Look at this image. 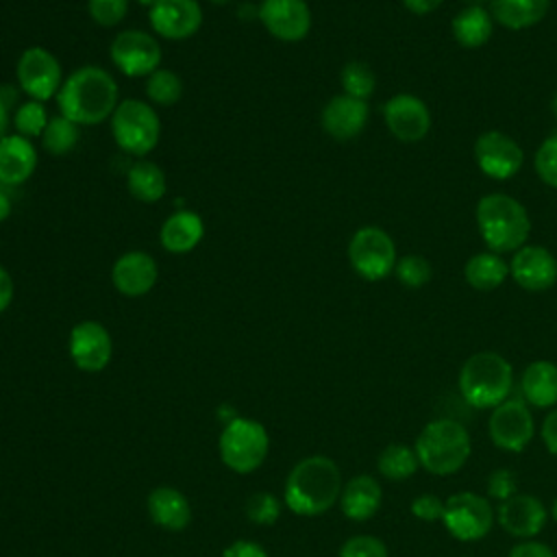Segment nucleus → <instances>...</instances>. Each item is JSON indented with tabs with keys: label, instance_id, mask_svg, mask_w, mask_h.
Listing matches in <instances>:
<instances>
[{
	"label": "nucleus",
	"instance_id": "nucleus-53",
	"mask_svg": "<svg viewBox=\"0 0 557 557\" xmlns=\"http://www.w3.org/2000/svg\"><path fill=\"white\" fill-rule=\"evenodd\" d=\"M550 516H553V520L557 522V496H555V500H553V505H550Z\"/></svg>",
	"mask_w": 557,
	"mask_h": 557
},
{
	"label": "nucleus",
	"instance_id": "nucleus-15",
	"mask_svg": "<svg viewBox=\"0 0 557 557\" xmlns=\"http://www.w3.org/2000/svg\"><path fill=\"white\" fill-rule=\"evenodd\" d=\"M387 131L405 144L420 141L431 131V111L426 102L413 94H396L383 104Z\"/></svg>",
	"mask_w": 557,
	"mask_h": 557
},
{
	"label": "nucleus",
	"instance_id": "nucleus-36",
	"mask_svg": "<svg viewBox=\"0 0 557 557\" xmlns=\"http://www.w3.org/2000/svg\"><path fill=\"white\" fill-rule=\"evenodd\" d=\"M394 276L398 278L400 285H405L407 289H420L424 287L431 276H433V265L426 257L418 255V252H411V255H403L398 261H396V268H394Z\"/></svg>",
	"mask_w": 557,
	"mask_h": 557
},
{
	"label": "nucleus",
	"instance_id": "nucleus-54",
	"mask_svg": "<svg viewBox=\"0 0 557 557\" xmlns=\"http://www.w3.org/2000/svg\"><path fill=\"white\" fill-rule=\"evenodd\" d=\"M463 2H468V4H481V7H483V2H490V0H463Z\"/></svg>",
	"mask_w": 557,
	"mask_h": 557
},
{
	"label": "nucleus",
	"instance_id": "nucleus-21",
	"mask_svg": "<svg viewBox=\"0 0 557 557\" xmlns=\"http://www.w3.org/2000/svg\"><path fill=\"white\" fill-rule=\"evenodd\" d=\"M159 278L157 261L144 250H128L120 255L111 268L113 287L128 298L148 294Z\"/></svg>",
	"mask_w": 557,
	"mask_h": 557
},
{
	"label": "nucleus",
	"instance_id": "nucleus-17",
	"mask_svg": "<svg viewBox=\"0 0 557 557\" xmlns=\"http://www.w3.org/2000/svg\"><path fill=\"white\" fill-rule=\"evenodd\" d=\"M202 9L198 0H159L148 9L152 30L170 41L189 39L202 26Z\"/></svg>",
	"mask_w": 557,
	"mask_h": 557
},
{
	"label": "nucleus",
	"instance_id": "nucleus-44",
	"mask_svg": "<svg viewBox=\"0 0 557 557\" xmlns=\"http://www.w3.org/2000/svg\"><path fill=\"white\" fill-rule=\"evenodd\" d=\"M507 557H555V553L550 550V546L535 542V540H522L518 542Z\"/></svg>",
	"mask_w": 557,
	"mask_h": 557
},
{
	"label": "nucleus",
	"instance_id": "nucleus-41",
	"mask_svg": "<svg viewBox=\"0 0 557 557\" xmlns=\"http://www.w3.org/2000/svg\"><path fill=\"white\" fill-rule=\"evenodd\" d=\"M485 485H487V494L492 498H496L498 503H503V500L511 498L513 494H518L516 492L518 490V479H516L513 470H509V468L492 470L487 481H485Z\"/></svg>",
	"mask_w": 557,
	"mask_h": 557
},
{
	"label": "nucleus",
	"instance_id": "nucleus-14",
	"mask_svg": "<svg viewBox=\"0 0 557 557\" xmlns=\"http://www.w3.org/2000/svg\"><path fill=\"white\" fill-rule=\"evenodd\" d=\"M261 26L278 41H302L311 30V9L307 0H261L257 7Z\"/></svg>",
	"mask_w": 557,
	"mask_h": 557
},
{
	"label": "nucleus",
	"instance_id": "nucleus-29",
	"mask_svg": "<svg viewBox=\"0 0 557 557\" xmlns=\"http://www.w3.org/2000/svg\"><path fill=\"white\" fill-rule=\"evenodd\" d=\"M509 276V263L496 252H476L463 265V278L476 292H492Z\"/></svg>",
	"mask_w": 557,
	"mask_h": 557
},
{
	"label": "nucleus",
	"instance_id": "nucleus-30",
	"mask_svg": "<svg viewBox=\"0 0 557 557\" xmlns=\"http://www.w3.org/2000/svg\"><path fill=\"white\" fill-rule=\"evenodd\" d=\"M126 187L139 202L154 205L165 196L168 183H165L163 170L157 163L139 159L137 163L131 165L126 174Z\"/></svg>",
	"mask_w": 557,
	"mask_h": 557
},
{
	"label": "nucleus",
	"instance_id": "nucleus-28",
	"mask_svg": "<svg viewBox=\"0 0 557 557\" xmlns=\"http://www.w3.org/2000/svg\"><path fill=\"white\" fill-rule=\"evenodd\" d=\"M453 37L463 48H481L494 33V17L481 4L463 7L450 22Z\"/></svg>",
	"mask_w": 557,
	"mask_h": 557
},
{
	"label": "nucleus",
	"instance_id": "nucleus-20",
	"mask_svg": "<svg viewBox=\"0 0 557 557\" xmlns=\"http://www.w3.org/2000/svg\"><path fill=\"white\" fill-rule=\"evenodd\" d=\"M368 117H370L368 100H359V98H352L346 94L333 96L320 113L324 133L339 141L361 135V131L368 124Z\"/></svg>",
	"mask_w": 557,
	"mask_h": 557
},
{
	"label": "nucleus",
	"instance_id": "nucleus-1",
	"mask_svg": "<svg viewBox=\"0 0 557 557\" xmlns=\"http://www.w3.org/2000/svg\"><path fill=\"white\" fill-rule=\"evenodd\" d=\"M120 104V91L115 78L98 65H83L65 76L59 94V113L76 122L78 126L100 124L111 120Z\"/></svg>",
	"mask_w": 557,
	"mask_h": 557
},
{
	"label": "nucleus",
	"instance_id": "nucleus-24",
	"mask_svg": "<svg viewBox=\"0 0 557 557\" xmlns=\"http://www.w3.org/2000/svg\"><path fill=\"white\" fill-rule=\"evenodd\" d=\"M205 237V222L202 218L191 209H178L165 222L159 231L161 246L172 255H185L191 252Z\"/></svg>",
	"mask_w": 557,
	"mask_h": 557
},
{
	"label": "nucleus",
	"instance_id": "nucleus-33",
	"mask_svg": "<svg viewBox=\"0 0 557 557\" xmlns=\"http://www.w3.org/2000/svg\"><path fill=\"white\" fill-rule=\"evenodd\" d=\"M146 96L154 104L170 107L181 100L183 81L176 72L168 70V67H159L150 76H146Z\"/></svg>",
	"mask_w": 557,
	"mask_h": 557
},
{
	"label": "nucleus",
	"instance_id": "nucleus-8",
	"mask_svg": "<svg viewBox=\"0 0 557 557\" xmlns=\"http://www.w3.org/2000/svg\"><path fill=\"white\" fill-rule=\"evenodd\" d=\"M398 255L387 231L379 226H361L348 242V263L363 281H381L394 274Z\"/></svg>",
	"mask_w": 557,
	"mask_h": 557
},
{
	"label": "nucleus",
	"instance_id": "nucleus-48",
	"mask_svg": "<svg viewBox=\"0 0 557 557\" xmlns=\"http://www.w3.org/2000/svg\"><path fill=\"white\" fill-rule=\"evenodd\" d=\"M17 94H20L17 87H13V85H0V100H2L9 109L15 104Z\"/></svg>",
	"mask_w": 557,
	"mask_h": 557
},
{
	"label": "nucleus",
	"instance_id": "nucleus-45",
	"mask_svg": "<svg viewBox=\"0 0 557 557\" xmlns=\"http://www.w3.org/2000/svg\"><path fill=\"white\" fill-rule=\"evenodd\" d=\"M542 442L546 450L557 457V409H553L542 422Z\"/></svg>",
	"mask_w": 557,
	"mask_h": 557
},
{
	"label": "nucleus",
	"instance_id": "nucleus-40",
	"mask_svg": "<svg viewBox=\"0 0 557 557\" xmlns=\"http://www.w3.org/2000/svg\"><path fill=\"white\" fill-rule=\"evenodd\" d=\"M339 557H387V546L376 535H352L342 544Z\"/></svg>",
	"mask_w": 557,
	"mask_h": 557
},
{
	"label": "nucleus",
	"instance_id": "nucleus-31",
	"mask_svg": "<svg viewBox=\"0 0 557 557\" xmlns=\"http://www.w3.org/2000/svg\"><path fill=\"white\" fill-rule=\"evenodd\" d=\"M376 468L389 481H405L416 474V470L420 468V461H418L416 448L407 444H389L379 453Z\"/></svg>",
	"mask_w": 557,
	"mask_h": 557
},
{
	"label": "nucleus",
	"instance_id": "nucleus-46",
	"mask_svg": "<svg viewBox=\"0 0 557 557\" xmlns=\"http://www.w3.org/2000/svg\"><path fill=\"white\" fill-rule=\"evenodd\" d=\"M13 292H15V287H13L11 274L4 265H0V313L9 309V305L13 300Z\"/></svg>",
	"mask_w": 557,
	"mask_h": 557
},
{
	"label": "nucleus",
	"instance_id": "nucleus-32",
	"mask_svg": "<svg viewBox=\"0 0 557 557\" xmlns=\"http://www.w3.org/2000/svg\"><path fill=\"white\" fill-rule=\"evenodd\" d=\"M78 137H81V126L59 113L48 120V124L41 133V144H44L46 152L61 157V154H67L74 150V146L78 144Z\"/></svg>",
	"mask_w": 557,
	"mask_h": 557
},
{
	"label": "nucleus",
	"instance_id": "nucleus-35",
	"mask_svg": "<svg viewBox=\"0 0 557 557\" xmlns=\"http://www.w3.org/2000/svg\"><path fill=\"white\" fill-rule=\"evenodd\" d=\"M48 120H50V117H48V111H46L44 102L30 100V98H28L26 102H22V104L15 109L13 117H11L15 133L22 135V137H28V139L41 137V133H44Z\"/></svg>",
	"mask_w": 557,
	"mask_h": 557
},
{
	"label": "nucleus",
	"instance_id": "nucleus-11",
	"mask_svg": "<svg viewBox=\"0 0 557 557\" xmlns=\"http://www.w3.org/2000/svg\"><path fill=\"white\" fill-rule=\"evenodd\" d=\"M109 57L124 76L141 78L159 70L163 50H161V44L150 33L139 28H128V30H120L113 37L109 46Z\"/></svg>",
	"mask_w": 557,
	"mask_h": 557
},
{
	"label": "nucleus",
	"instance_id": "nucleus-13",
	"mask_svg": "<svg viewBox=\"0 0 557 557\" xmlns=\"http://www.w3.org/2000/svg\"><path fill=\"white\" fill-rule=\"evenodd\" d=\"M474 161L485 176L507 181L520 172L524 152L518 141L503 131H485L474 141Z\"/></svg>",
	"mask_w": 557,
	"mask_h": 557
},
{
	"label": "nucleus",
	"instance_id": "nucleus-22",
	"mask_svg": "<svg viewBox=\"0 0 557 557\" xmlns=\"http://www.w3.org/2000/svg\"><path fill=\"white\" fill-rule=\"evenodd\" d=\"M37 168V150L28 137L9 133L0 141V185L15 187L26 183Z\"/></svg>",
	"mask_w": 557,
	"mask_h": 557
},
{
	"label": "nucleus",
	"instance_id": "nucleus-50",
	"mask_svg": "<svg viewBox=\"0 0 557 557\" xmlns=\"http://www.w3.org/2000/svg\"><path fill=\"white\" fill-rule=\"evenodd\" d=\"M13 211V205H11V198L9 194L4 191V185H0V222H4Z\"/></svg>",
	"mask_w": 557,
	"mask_h": 557
},
{
	"label": "nucleus",
	"instance_id": "nucleus-47",
	"mask_svg": "<svg viewBox=\"0 0 557 557\" xmlns=\"http://www.w3.org/2000/svg\"><path fill=\"white\" fill-rule=\"evenodd\" d=\"M444 0H403V4L413 13V15H429L440 9Z\"/></svg>",
	"mask_w": 557,
	"mask_h": 557
},
{
	"label": "nucleus",
	"instance_id": "nucleus-10",
	"mask_svg": "<svg viewBox=\"0 0 557 557\" xmlns=\"http://www.w3.org/2000/svg\"><path fill=\"white\" fill-rule=\"evenodd\" d=\"M15 78L20 91H24L30 100L46 102L57 98L65 76L61 61L41 46L26 48L15 65Z\"/></svg>",
	"mask_w": 557,
	"mask_h": 557
},
{
	"label": "nucleus",
	"instance_id": "nucleus-39",
	"mask_svg": "<svg viewBox=\"0 0 557 557\" xmlns=\"http://www.w3.org/2000/svg\"><path fill=\"white\" fill-rule=\"evenodd\" d=\"M246 516L257 524H274L281 516V503L268 492H257L246 500Z\"/></svg>",
	"mask_w": 557,
	"mask_h": 557
},
{
	"label": "nucleus",
	"instance_id": "nucleus-3",
	"mask_svg": "<svg viewBox=\"0 0 557 557\" xmlns=\"http://www.w3.org/2000/svg\"><path fill=\"white\" fill-rule=\"evenodd\" d=\"M476 226L487 250L503 255L522 248L531 233L527 209L509 194L492 191L476 202Z\"/></svg>",
	"mask_w": 557,
	"mask_h": 557
},
{
	"label": "nucleus",
	"instance_id": "nucleus-6",
	"mask_svg": "<svg viewBox=\"0 0 557 557\" xmlns=\"http://www.w3.org/2000/svg\"><path fill=\"white\" fill-rule=\"evenodd\" d=\"M111 135L120 150L133 157H146L161 139V120L157 111L137 98L122 100L111 115Z\"/></svg>",
	"mask_w": 557,
	"mask_h": 557
},
{
	"label": "nucleus",
	"instance_id": "nucleus-49",
	"mask_svg": "<svg viewBox=\"0 0 557 557\" xmlns=\"http://www.w3.org/2000/svg\"><path fill=\"white\" fill-rule=\"evenodd\" d=\"M9 122H11V109L0 100V141L9 135Z\"/></svg>",
	"mask_w": 557,
	"mask_h": 557
},
{
	"label": "nucleus",
	"instance_id": "nucleus-34",
	"mask_svg": "<svg viewBox=\"0 0 557 557\" xmlns=\"http://www.w3.org/2000/svg\"><path fill=\"white\" fill-rule=\"evenodd\" d=\"M339 83L346 96L368 100L376 89V76L363 61H348L339 72Z\"/></svg>",
	"mask_w": 557,
	"mask_h": 557
},
{
	"label": "nucleus",
	"instance_id": "nucleus-12",
	"mask_svg": "<svg viewBox=\"0 0 557 557\" xmlns=\"http://www.w3.org/2000/svg\"><path fill=\"white\" fill-rule=\"evenodd\" d=\"M487 431L494 446L507 453H520L535 435V420L524 400L507 398L492 409Z\"/></svg>",
	"mask_w": 557,
	"mask_h": 557
},
{
	"label": "nucleus",
	"instance_id": "nucleus-55",
	"mask_svg": "<svg viewBox=\"0 0 557 557\" xmlns=\"http://www.w3.org/2000/svg\"><path fill=\"white\" fill-rule=\"evenodd\" d=\"M211 4H226V2H231V0H209Z\"/></svg>",
	"mask_w": 557,
	"mask_h": 557
},
{
	"label": "nucleus",
	"instance_id": "nucleus-51",
	"mask_svg": "<svg viewBox=\"0 0 557 557\" xmlns=\"http://www.w3.org/2000/svg\"><path fill=\"white\" fill-rule=\"evenodd\" d=\"M139 7H144V9H152L159 0H135Z\"/></svg>",
	"mask_w": 557,
	"mask_h": 557
},
{
	"label": "nucleus",
	"instance_id": "nucleus-38",
	"mask_svg": "<svg viewBox=\"0 0 557 557\" xmlns=\"http://www.w3.org/2000/svg\"><path fill=\"white\" fill-rule=\"evenodd\" d=\"M87 13L98 26L111 28L126 17L128 0H87Z\"/></svg>",
	"mask_w": 557,
	"mask_h": 557
},
{
	"label": "nucleus",
	"instance_id": "nucleus-37",
	"mask_svg": "<svg viewBox=\"0 0 557 557\" xmlns=\"http://www.w3.org/2000/svg\"><path fill=\"white\" fill-rule=\"evenodd\" d=\"M533 165H535L537 176H540L548 187H555V189H557V131L550 133V135L540 144V148L535 150V157H533Z\"/></svg>",
	"mask_w": 557,
	"mask_h": 557
},
{
	"label": "nucleus",
	"instance_id": "nucleus-52",
	"mask_svg": "<svg viewBox=\"0 0 557 557\" xmlns=\"http://www.w3.org/2000/svg\"><path fill=\"white\" fill-rule=\"evenodd\" d=\"M550 111H553V115H555V120H557V91L553 94V100H550Z\"/></svg>",
	"mask_w": 557,
	"mask_h": 557
},
{
	"label": "nucleus",
	"instance_id": "nucleus-18",
	"mask_svg": "<svg viewBox=\"0 0 557 557\" xmlns=\"http://www.w3.org/2000/svg\"><path fill=\"white\" fill-rule=\"evenodd\" d=\"M509 274L527 292H546L557 283V259L544 246L524 244L511 255Z\"/></svg>",
	"mask_w": 557,
	"mask_h": 557
},
{
	"label": "nucleus",
	"instance_id": "nucleus-25",
	"mask_svg": "<svg viewBox=\"0 0 557 557\" xmlns=\"http://www.w3.org/2000/svg\"><path fill=\"white\" fill-rule=\"evenodd\" d=\"M148 516L165 531H183L191 522V507L183 492L159 485L148 494Z\"/></svg>",
	"mask_w": 557,
	"mask_h": 557
},
{
	"label": "nucleus",
	"instance_id": "nucleus-42",
	"mask_svg": "<svg viewBox=\"0 0 557 557\" xmlns=\"http://www.w3.org/2000/svg\"><path fill=\"white\" fill-rule=\"evenodd\" d=\"M409 509L413 518L422 522H435V520H442L444 516V500L435 494H420L411 500Z\"/></svg>",
	"mask_w": 557,
	"mask_h": 557
},
{
	"label": "nucleus",
	"instance_id": "nucleus-26",
	"mask_svg": "<svg viewBox=\"0 0 557 557\" xmlns=\"http://www.w3.org/2000/svg\"><path fill=\"white\" fill-rule=\"evenodd\" d=\"M520 392L524 403L537 409L557 405V363L548 359L531 361L520 379Z\"/></svg>",
	"mask_w": 557,
	"mask_h": 557
},
{
	"label": "nucleus",
	"instance_id": "nucleus-2",
	"mask_svg": "<svg viewBox=\"0 0 557 557\" xmlns=\"http://www.w3.org/2000/svg\"><path fill=\"white\" fill-rule=\"evenodd\" d=\"M342 472L324 455L300 459L285 481V505L298 516H320L329 511L342 494Z\"/></svg>",
	"mask_w": 557,
	"mask_h": 557
},
{
	"label": "nucleus",
	"instance_id": "nucleus-4",
	"mask_svg": "<svg viewBox=\"0 0 557 557\" xmlns=\"http://www.w3.org/2000/svg\"><path fill=\"white\" fill-rule=\"evenodd\" d=\"M413 448L420 468L435 476H448L466 466L472 453V442L461 422L453 418H437L424 424Z\"/></svg>",
	"mask_w": 557,
	"mask_h": 557
},
{
	"label": "nucleus",
	"instance_id": "nucleus-19",
	"mask_svg": "<svg viewBox=\"0 0 557 557\" xmlns=\"http://www.w3.org/2000/svg\"><path fill=\"white\" fill-rule=\"evenodd\" d=\"M548 511L544 503L533 494H513L498 503L496 522L518 540H531L546 527Z\"/></svg>",
	"mask_w": 557,
	"mask_h": 557
},
{
	"label": "nucleus",
	"instance_id": "nucleus-16",
	"mask_svg": "<svg viewBox=\"0 0 557 557\" xmlns=\"http://www.w3.org/2000/svg\"><path fill=\"white\" fill-rule=\"evenodd\" d=\"M70 357L83 372H100L113 357V339L96 320H83L70 331Z\"/></svg>",
	"mask_w": 557,
	"mask_h": 557
},
{
	"label": "nucleus",
	"instance_id": "nucleus-9",
	"mask_svg": "<svg viewBox=\"0 0 557 557\" xmlns=\"http://www.w3.org/2000/svg\"><path fill=\"white\" fill-rule=\"evenodd\" d=\"M496 520L490 500L474 492H457L444 500L442 522L459 542L483 540Z\"/></svg>",
	"mask_w": 557,
	"mask_h": 557
},
{
	"label": "nucleus",
	"instance_id": "nucleus-23",
	"mask_svg": "<svg viewBox=\"0 0 557 557\" xmlns=\"http://www.w3.org/2000/svg\"><path fill=\"white\" fill-rule=\"evenodd\" d=\"M381 503H383L381 483L370 474L352 476L348 483H344L339 494L342 513L355 522L370 520L379 511Z\"/></svg>",
	"mask_w": 557,
	"mask_h": 557
},
{
	"label": "nucleus",
	"instance_id": "nucleus-27",
	"mask_svg": "<svg viewBox=\"0 0 557 557\" xmlns=\"http://www.w3.org/2000/svg\"><path fill=\"white\" fill-rule=\"evenodd\" d=\"M550 0H490L494 22L509 30H524L544 20Z\"/></svg>",
	"mask_w": 557,
	"mask_h": 557
},
{
	"label": "nucleus",
	"instance_id": "nucleus-5",
	"mask_svg": "<svg viewBox=\"0 0 557 557\" xmlns=\"http://www.w3.org/2000/svg\"><path fill=\"white\" fill-rule=\"evenodd\" d=\"M511 387L513 368L494 350L470 355L459 370L461 398L474 409H494L509 398Z\"/></svg>",
	"mask_w": 557,
	"mask_h": 557
},
{
	"label": "nucleus",
	"instance_id": "nucleus-43",
	"mask_svg": "<svg viewBox=\"0 0 557 557\" xmlns=\"http://www.w3.org/2000/svg\"><path fill=\"white\" fill-rule=\"evenodd\" d=\"M222 557H268L265 548L250 540H235L222 553Z\"/></svg>",
	"mask_w": 557,
	"mask_h": 557
},
{
	"label": "nucleus",
	"instance_id": "nucleus-7",
	"mask_svg": "<svg viewBox=\"0 0 557 557\" xmlns=\"http://www.w3.org/2000/svg\"><path fill=\"white\" fill-rule=\"evenodd\" d=\"M220 457L226 468L239 474L257 470L270 450V437L261 422L248 418H233L218 440Z\"/></svg>",
	"mask_w": 557,
	"mask_h": 557
}]
</instances>
